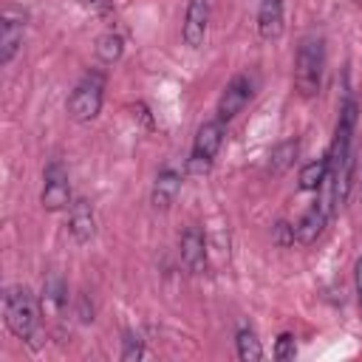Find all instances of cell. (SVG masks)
<instances>
[{
	"label": "cell",
	"instance_id": "13",
	"mask_svg": "<svg viewBox=\"0 0 362 362\" xmlns=\"http://www.w3.org/2000/svg\"><path fill=\"white\" fill-rule=\"evenodd\" d=\"M286 28V14H283V0H260L257 6V34L266 42H274L283 37Z\"/></svg>",
	"mask_w": 362,
	"mask_h": 362
},
{
	"label": "cell",
	"instance_id": "9",
	"mask_svg": "<svg viewBox=\"0 0 362 362\" xmlns=\"http://www.w3.org/2000/svg\"><path fill=\"white\" fill-rule=\"evenodd\" d=\"M178 255H181V263L189 274H201L206 269V238L198 226L184 229L181 243H178Z\"/></svg>",
	"mask_w": 362,
	"mask_h": 362
},
{
	"label": "cell",
	"instance_id": "19",
	"mask_svg": "<svg viewBox=\"0 0 362 362\" xmlns=\"http://www.w3.org/2000/svg\"><path fill=\"white\" fill-rule=\"evenodd\" d=\"M144 356H147V348H144V342H141L136 334H124L119 359H122V362H139V359H144Z\"/></svg>",
	"mask_w": 362,
	"mask_h": 362
},
{
	"label": "cell",
	"instance_id": "17",
	"mask_svg": "<svg viewBox=\"0 0 362 362\" xmlns=\"http://www.w3.org/2000/svg\"><path fill=\"white\" fill-rule=\"evenodd\" d=\"M297 150H300V141H297V139H286V141H280V144L272 150V161H269V170H272L274 175L286 173V170L294 164V158H297Z\"/></svg>",
	"mask_w": 362,
	"mask_h": 362
},
{
	"label": "cell",
	"instance_id": "1",
	"mask_svg": "<svg viewBox=\"0 0 362 362\" xmlns=\"http://www.w3.org/2000/svg\"><path fill=\"white\" fill-rule=\"evenodd\" d=\"M325 74V40L320 34H305L294 57V88L303 99H314L322 88Z\"/></svg>",
	"mask_w": 362,
	"mask_h": 362
},
{
	"label": "cell",
	"instance_id": "20",
	"mask_svg": "<svg viewBox=\"0 0 362 362\" xmlns=\"http://www.w3.org/2000/svg\"><path fill=\"white\" fill-rule=\"evenodd\" d=\"M294 354H297L294 337H291L288 331H286V334H280V337H277V345H274V359L286 362V359H294Z\"/></svg>",
	"mask_w": 362,
	"mask_h": 362
},
{
	"label": "cell",
	"instance_id": "14",
	"mask_svg": "<svg viewBox=\"0 0 362 362\" xmlns=\"http://www.w3.org/2000/svg\"><path fill=\"white\" fill-rule=\"evenodd\" d=\"M96 59L99 62H105V65H113V62H119L122 59V54H124V40H122V34H116V31H105V34H99L96 37Z\"/></svg>",
	"mask_w": 362,
	"mask_h": 362
},
{
	"label": "cell",
	"instance_id": "8",
	"mask_svg": "<svg viewBox=\"0 0 362 362\" xmlns=\"http://www.w3.org/2000/svg\"><path fill=\"white\" fill-rule=\"evenodd\" d=\"M209 28V0H189L181 23V37L189 48H201Z\"/></svg>",
	"mask_w": 362,
	"mask_h": 362
},
{
	"label": "cell",
	"instance_id": "2",
	"mask_svg": "<svg viewBox=\"0 0 362 362\" xmlns=\"http://www.w3.org/2000/svg\"><path fill=\"white\" fill-rule=\"evenodd\" d=\"M3 317H6V328L17 339L28 342L40 328V303L34 291L28 286H8L3 294Z\"/></svg>",
	"mask_w": 362,
	"mask_h": 362
},
{
	"label": "cell",
	"instance_id": "10",
	"mask_svg": "<svg viewBox=\"0 0 362 362\" xmlns=\"http://www.w3.org/2000/svg\"><path fill=\"white\" fill-rule=\"evenodd\" d=\"M23 31H25V20L23 14L6 11L0 20V65H8L20 48H23Z\"/></svg>",
	"mask_w": 362,
	"mask_h": 362
},
{
	"label": "cell",
	"instance_id": "7",
	"mask_svg": "<svg viewBox=\"0 0 362 362\" xmlns=\"http://www.w3.org/2000/svg\"><path fill=\"white\" fill-rule=\"evenodd\" d=\"M331 215H334V212H331L322 201L311 204V206L303 212V218L294 223V240H297L300 246H311V243H317V240H320V235L325 232V226H328Z\"/></svg>",
	"mask_w": 362,
	"mask_h": 362
},
{
	"label": "cell",
	"instance_id": "4",
	"mask_svg": "<svg viewBox=\"0 0 362 362\" xmlns=\"http://www.w3.org/2000/svg\"><path fill=\"white\" fill-rule=\"evenodd\" d=\"M223 144V122L221 119H212V122H204L195 133V141H192V153H189V161H187V170L201 175L212 167L218 150Z\"/></svg>",
	"mask_w": 362,
	"mask_h": 362
},
{
	"label": "cell",
	"instance_id": "23",
	"mask_svg": "<svg viewBox=\"0 0 362 362\" xmlns=\"http://www.w3.org/2000/svg\"><path fill=\"white\" fill-rule=\"evenodd\" d=\"M354 283H356V297H359V308H362V257L354 266Z\"/></svg>",
	"mask_w": 362,
	"mask_h": 362
},
{
	"label": "cell",
	"instance_id": "6",
	"mask_svg": "<svg viewBox=\"0 0 362 362\" xmlns=\"http://www.w3.org/2000/svg\"><path fill=\"white\" fill-rule=\"evenodd\" d=\"M252 93H255V85H252V79H249L246 74L232 76V79L226 82V88L221 90V99H218V107H215V113H218L215 119H221L223 124L232 122V119L249 105Z\"/></svg>",
	"mask_w": 362,
	"mask_h": 362
},
{
	"label": "cell",
	"instance_id": "11",
	"mask_svg": "<svg viewBox=\"0 0 362 362\" xmlns=\"http://www.w3.org/2000/svg\"><path fill=\"white\" fill-rule=\"evenodd\" d=\"M68 232L74 238V243H88L96 235V215H93V204L85 198L71 201L68 206Z\"/></svg>",
	"mask_w": 362,
	"mask_h": 362
},
{
	"label": "cell",
	"instance_id": "21",
	"mask_svg": "<svg viewBox=\"0 0 362 362\" xmlns=\"http://www.w3.org/2000/svg\"><path fill=\"white\" fill-rule=\"evenodd\" d=\"M274 243L277 246H291L294 243V226H288L286 221H280L274 226Z\"/></svg>",
	"mask_w": 362,
	"mask_h": 362
},
{
	"label": "cell",
	"instance_id": "5",
	"mask_svg": "<svg viewBox=\"0 0 362 362\" xmlns=\"http://www.w3.org/2000/svg\"><path fill=\"white\" fill-rule=\"evenodd\" d=\"M40 204L48 212H59L71 206V181H68V170L59 158L48 161V167L42 170V189H40Z\"/></svg>",
	"mask_w": 362,
	"mask_h": 362
},
{
	"label": "cell",
	"instance_id": "15",
	"mask_svg": "<svg viewBox=\"0 0 362 362\" xmlns=\"http://www.w3.org/2000/svg\"><path fill=\"white\" fill-rule=\"evenodd\" d=\"M235 351H238V359L240 362H257L263 359V345L257 339V334L252 328H238L235 334Z\"/></svg>",
	"mask_w": 362,
	"mask_h": 362
},
{
	"label": "cell",
	"instance_id": "18",
	"mask_svg": "<svg viewBox=\"0 0 362 362\" xmlns=\"http://www.w3.org/2000/svg\"><path fill=\"white\" fill-rule=\"evenodd\" d=\"M65 283L59 274H51L42 286V308H54V311H62L65 303H68V294H65Z\"/></svg>",
	"mask_w": 362,
	"mask_h": 362
},
{
	"label": "cell",
	"instance_id": "16",
	"mask_svg": "<svg viewBox=\"0 0 362 362\" xmlns=\"http://www.w3.org/2000/svg\"><path fill=\"white\" fill-rule=\"evenodd\" d=\"M325 178H328V156L325 158H317V161H311V164H305L303 170H300V189L303 192H314V189H320L322 184H325Z\"/></svg>",
	"mask_w": 362,
	"mask_h": 362
},
{
	"label": "cell",
	"instance_id": "12",
	"mask_svg": "<svg viewBox=\"0 0 362 362\" xmlns=\"http://www.w3.org/2000/svg\"><path fill=\"white\" fill-rule=\"evenodd\" d=\"M181 181H184V175H181V170H175V167H161L158 170V175H156V181H153V192H150V204H153V209H167L175 198H178V192H181Z\"/></svg>",
	"mask_w": 362,
	"mask_h": 362
},
{
	"label": "cell",
	"instance_id": "22",
	"mask_svg": "<svg viewBox=\"0 0 362 362\" xmlns=\"http://www.w3.org/2000/svg\"><path fill=\"white\" fill-rule=\"evenodd\" d=\"M82 8H88V11H93V14H110V8H113V0H76Z\"/></svg>",
	"mask_w": 362,
	"mask_h": 362
},
{
	"label": "cell",
	"instance_id": "3",
	"mask_svg": "<svg viewBox=\"0 0 362 362\" xmlns=\"http://www.w3.org/2000/svg\"><path fill=\"white\" fill-rule=\"evenodd\" d=\"M105 102V74L102 71H88L71 90L68 96V116L79 124L93 122L102 110Z\"/></svg>",
	"mask_w": 362,
	"mask_h": 362
}]
</instances>
